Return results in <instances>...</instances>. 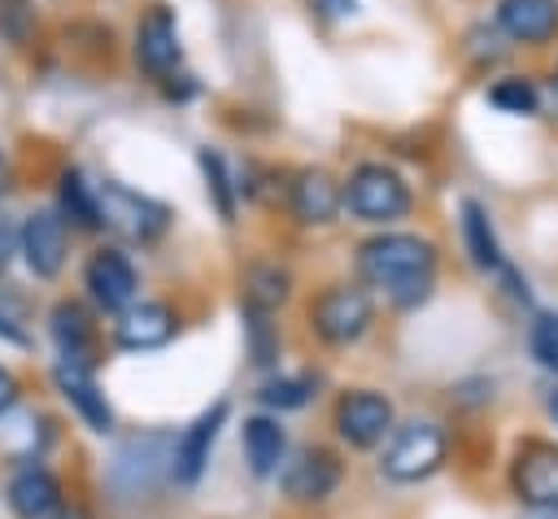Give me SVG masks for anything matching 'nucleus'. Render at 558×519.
<instances>
[{
	"instance_id": "f257e3e1",
	"label": "nucleus",
	"mask_w": 558,
	"mask_h": 519,
	"mask_svg": "<svg viewBox=\"0 0 558 519\" xmlns=\"http://www.w3.org/2000/svg\"><path fill=\"white\" fill-rule=\"evenodd\" d=\"M357 275L366 288H379L397 310H414L432 297L436 244L414 231H379V236L362 240Z\"/></svg>"
},
{
	"instance_id": "f03ea898",
	"label": "nucleus",
	"mask_w": 558,
	"mask_h": 519,
	"mask_svg": "<svg viewBox=\"0 0 558 519\" xmlns=\"http://www.w3.org/2000/svg\"><path fill=\"white\" fill-rule=\"evenodd\" d=\"M340 201H344V209H349L353 218H362V222H397V218H405L410 205H414L410 183H405L392 166H384V161H362V166L349 174V183L340 188Z\"/></svg>"
},
{
	"instance_id": "7ed1b4c3",
	"label": "nucleus",
	"mask_w": 558,
	"mask_h": 519,
	"mask_svg": "<svg viewBox=\"0 0 558 519\" xmlns=\"http://www.w3.org/2000/svg\"><path fill=\"white\" fill-rule=\"evenodd\" d=\"M445 449H449V440H445V427H440V423H432V419H410V423L392 427L379 467H384V475L397 480V484H418V480H427L432 471H440Z\"/></svg>"
},
{
	"instance_id": "20e7f679",
	"label": "nucleus",
	"mask_w": 558,
	"mask_h": 519,
	"mask_svg": "<svg viewBox=\"0 0 558 519\" xmlns=\"http://www.w3.org/2000/svg\"><path fill=\"white\" fill-rule=\"evenodd\" d=\"M96 201H100V227H113L135 244H153L170 227V209L161 201L131 192L122 183H96Z\"/></svg>"
},
{
	"instance_id": "39448f33",
	"label": "nucleus",
	"mask_w": 558,
	"mask_h": 519,
	"mask_svg": "<svg viewBox=\"0 0 558 519\" xmlns=\"http://www.w3.org/2000/svg\"><path fill=\"white\" fill-rule=\"evenodd\" d=\"M371 318H375L371 292L366 288H353V283H331L310 305V327L327 345H353V340H362L366 327H371Z\"/></svg>"
},
{
	"instance_id": "423d86ee",
	"label": "nucleus",
	"mask_w": 558,
	"mask_h": 519,
	"mask_svg": "<svg viewBox=\"0 0 558 519\" xmlns=\"http://www.w3.org/2000/svg\"><path fill=\"white\" fill-rule=\"evenodd\" d=\"M166 471H174V440L166 432H148V436H135L118 449L109 480H113L118 493H126V497L140 493L144 497V493H153V484Z\"/></svg>"
},
{
	"instance_id": "0eeeda50",
	"label": "nucleus",
	"mask_w": 558,
	"mask_h": 519,
	"mask_svg": "<svg viewBox=\"0 0 558 519\" xmlns=\"http://www.w3.org/2000/svg\"><path fill=\"white\" fill-rule=\"evenodd\" d=\"M65 249H70V231L61 209H31L17 227V253L26 262V270L35 279H57L65 266Z\"/></svg>"
},
{
	"instance_id": "6e6552de",
	"label": "nucleus",
	"mask_w": 558,
	"mask_h": 519,
	"mask_svg": "<svg viewBox=\"0 0 558 519\" xmlns=\"http://www.w3.org/2000/svg\"><path fill=\"white\" fill-rule=\"evenodd\" d=\"M83 288L100 310L122 314L140 297V275H135V266L122 249H96L83 266Z\"/></svg>"
},
{
	"instance_id": "1a4fd4ad",
	"label": "nucleus",
	"mask_w": 558,
	"mask_h": 519,
	"mask_svg": "<svg viewBox=\"0 0 558 519\" xmlns=\"http://www.w3.org/2000/svg\"><path fill=\"white\" fill-rule=\"evenodd\" d=\"M336 432L353 449H375L384 436H392V401L384 393H375V388L344 393L336 401Z\"/></svg>"
},
{
	"instance_id": "9d476101",
	"label": "nucleus",
	"mask_w": 558,
	"mask_h": 519,
	"mask_svg": "<svg viewBox=\"0 0 558 519\" xmlns=\"http://www.w3.org/2000/svg\"><path fill=\"white\" fill-rule=\"evenodd\" d=\"M222 423H227V401H214L209 410H201V414L183 427V436L174 440V480H179V484H196V480L205 475Z\"/></svg>"
},
{
	"instance_id": "9b49d317",
	"label": "nucleus",
	"mask_w": 558,
	"mask_h": 519,
	"mask_svg": "<svg viewBox=\"0 0 558 519\" xmlns=\"http://www.w3.org/2000/svg\"><path fill=\"white\" fill-rule=\"evenodd\" d=\"M183 48H179V26H174V13L170 9H148L144 22L135 26V61L144 74L153 79H166L174 65H179Z\"/></svg>"
},
{
	"instance_id": "f8f14e48",
	"label": "nucleus",
	"mask_w": 558,
	"mask_h": 519,
	"mask_svg": "<svg viewBox=\"0 0 558 519\" xmlns=\"http://www.w3.org/2000/svg\"><path fill=\"white\" fill-rule=\"evenodd\" d=\"M4 502H9V510L17 519H52L61 510V484H57V475L48 467L26 462V467H17L9 475Z\"/></svg>"
},
{
	"instance_id": "ddd939ff",
	"label": "nucleus",
	"mask_w": 558,
	"mask_h": 519,
	"mask_svg": "<svg viewBox=\"0 0 558 519\" xmlns=\"http://www.w3.org/2000/svg\"><path fill=\"white\" fill-rule=\"evenodd\" d=\"M514 488L527 506L558 510V449L545 440H527L514 458Z\"/></svg>"
},
{
	"instance_id": "4468645a",
	"label": "nucleus",
	"mask_w": 558,
	"mask_h": 519,
	"mask_svg": "<svg viewBox=\"0 0 558 519\" xmlns=\"http://www.w3.org/2000/svg\"><path fill=\"white\" fill-rule=\"evenodd\" d=\"M174 331H179L174 310L161 305V301H135V305H126V310L118 314V323H113V340H118L122 349H131V353L161 349Z\"/></svg>"
},
{
	"instance_id": "2eb2a0df",
	"label": "nucleus",
	"mask_w": 558,
	"mask_h": 519,
	"mask_svg": "<svg viewBox=\"0 0 558 519\" xmlns=\"http://www.w3.org/2000/svg\"><path fill=\"white\" fill-rule=\"evenodd\" d=\"M340 183L323 170V166H310V170H301L296 179H292V188H288V209H292V218L296 222H305V227H323V222H331L336 214H340Z\"/></svg>"
},
{
	"instance_id": "dca6fc26",
	"label": "nucleus",
	"mask_w": 558,
	"mask_h": 519,
	"mask_svg": "<svg viewBox=\"0 0 558 519\" xmlns=\"http://www.w3.org/2000/svg\"><path fill=\"white\" fill-rule=\"evenodd\" d=\"M52 384L61 388V397L78 410V419H83L92 432H109V427H113V410H109L100 384L92 379V366H78V362H65V358H61V362L52 366Z\"/></svg>"
},
{
	"instance_id": "f3484780",
	"label": "nucleus",
	"mask_w": 558,
	"mask_h": 519,
	"mask_svg": "<svg viewBox=\"0 0 558 519\" xmlns=\"http://www.w3.org/2000/svg\"><path fill=\"white\" fill-rule=\"evenodd\" d=\"M493 17L514 44H549L558 35V0H497Z\"/></svg>"
},
{
	"instance_id": "a211bd4d",
	"label": "nucleus",
	"mask_w": 558,
	"mask_h": 519,
	"mask_svg": "<svg viewBox=\"0 0 558 519\" xmlns=\"http://www.w3.org/2000/svg\"><path fill=\"white\" fill-rule=\"evenodd\" d=\"M336 484H340V462L327 449H301L283 467V493L292 502H323L336 493Z\"/></svg>"
},
{
	"instance_id": "6ab92c4d",
	"label": "nucleus",
	"mask_w": 558,
	"mask_h": 519,
	"mask_svg": "<svg viewBox=\"0 0 558 519\" xmlns=\"http://www.w3.org/2000/svg\"><path fill=\"white\" fill-rule=\"evenodd\" d=\"M52 340L61 349L65 362H78V366H92V349H96V331H92V318L78 301H61L52 310Z\"/></svg>"
},
{
	"instance_id": "aec40b11",
	"label": "nucleus",
	"mask_w": 558,
	"mask_h": 519,
	"mask_svg": "<svg viewBox=\"0 0 558 519\" xmlns=\"http://www.w3.org/2000/svg\"><path fill=\"white\" fill-rule=\"evenodd\" d=\"M283 449H288V436H283L279 419H270V414L244 419V458H248L253 475H262V480L275 475L283 462Z\"/></svg>"
},
{
	"instance_id": "412c9836",
	"label": "nucleus",
	"mask_w": 558,
	"mask_h": 519,
	"mask_svg": "<svg viewBox=\"0 0 558 519\" xmlns=\"http://www.w3.org/2000/svg\"><path fill=\"white\" fill-rule=\"evenodd\" d=\"M462 240H466V253L480 270H506V257H501V244H497V231L488 222V209L480 201H462Z\"/></svg>"
},
{
	"instance_id": "4be33fe9",
	"label": "nucleus",
	"mask_w": 558,
	"mask_h": 519,
	"mask_svg": "<svg viewBox=\"0 0 558 519\" xmlns=\"http://www.w3.org/2000/svg\"><path fill=\"white\" fill-rule=\"evenodd\" d=\"M244 301H248V314H270L275 305L288 301V288H292V275L279 266V262H253L244 270Z\"/></svg>"
},
{
	"instance_id": "5701e85b",
	"label": "nucleus",
	"mask_w": 558,
	"mask_h": 519,
	"mask_svg": "<svg viewBox=\"0 0 558 519\" xmlns=\"http://www.w3.org/2000/svg\"><path fill=\"white\" fill-rule=\"evenodd\" d=\"M57 201H61V218L74 227H100V201H96V183L83 179V170H61L57 183Z\"/></svg>"
},
{
	"instance_id": "b1692460",
	"label": "nucleus",
	"mask_w": 558,
	"mask_h": 519,
	"mask_svg": "<svg viewBox=\"0 0 558 519\" xmlns=\"http://www.w3.org/2000/svg\"><path fill=\"white\" fill-rule=\"evenodd\" d=\"M310 397H314V379L310 375H279V379H266L257 388V401L270 406V410H301Z\"/></svg>"
},
{
	"instance_id": "393cba45",
	"label": "nucleus",
	"mask_w": 558,
	"mask_h": 519,
	"mask_svg": "<svg viewBox=\"0 0 558 519\" xmlns=\"http://www.w3.org/2000/svg\"><path fill=\"white\" fill-rule=\"evenodd\" d=\"M488 100H493L501 113H536V105H541L532 79H519V74L497 79V83L488 87Z\"/></svg>"
},
{
	"instance_id": "a878e982",
	"label": "nucleus",
	"mask_w": 558,
	"mask_h": 519,
	"mask_svg": "<svg viewBox=\"0 0 558 519\" xmlns=\"http://www.w3.org/2000/svg\"><path fill=\"white\" fill-rule=\"evenodd\" d=\"M527 349L532 358L558 375V314L554 310H541L532 323H527Z\"/></svg>"
},
{
	"instance_id": "bb28decb",
	"label": "nucleus",
	"mask_w": 558,
	"mask_h": 519,
	"mask_svg": "<svg viewBox=\"0 0 558 519\" xmlns=\"http://www.w3.org/2000/svg\"><path fill=\"white\" fill-rule=\"evenodd\" d=\"M201 170H205V188L214 192V201H218V214L231 222V214H235V196H231V183H227V166H222V157L214 153V148H201Z\"/></svg>"
},
{
	"instance_id": "cd10ccee",
	"label": "nucleus",
	"mask_w": 558,
	"mask_h": 519,
	"mask_svg": "<svg viewBox=\"0 0 558 519\" xmlns=\"http://www.w3.org/2000/svg\"><path fill=\"white\" fill-rule=\"evenodd\" d=\"M13 253H17V227L0 214V275L9 270V262H13Z\"/></svg>"
},
{
	"instance_id": "c85d7f7f",
	"label": "nucleus",
	"mask_w": 558,
	"mask_h": 519,
	"mask_svg": "<svg viewBox=\"0 0 558 519\" xmlns=\"http://www.w3.org/2000/svg\"><path fill=\"white\" fill-rule=\"evenodd\" d=\"M17 406V379L9 366H0V414H9Z\"/></svg>"
},
{
	"instance_id": "c756f323",
	"label": "nucleus",
	"mask_w": 558,
	"mask_h": 519,
	"mask_svg": "<svg viewBox=\"0 0 558 519\" xmlns=\"http://www.w3.org/2000/svg\"><path fill=\"white\" fill-rule=\"evenodd\" d=\"M0 340H9V345H26V336H22V327H13L4 314H0Z\"/></svg>"
},
{
	"instance_id": "7c9ffc66",
	"label": "nucleus",
	"mask_w": 558,
	"mask_h": 519,
	"mask_svg": "<svg viewBox=\"0 0 558 519\" xmlns=\"http://www.w3.org/2000/svg\"><path fill=\"white\" fill-rule=\"evenodd\" d=\"M52 519H92V515H87L83 506H61V510H57Z\"/></svg>"
},
{
	"instance_id": "2f4dec72",
	"label": "nucleus",
	"mask_w": 558,
	"mask_h": 519,
	"mask_svg": "<svg viewBox=\"0 0 558 519\" xmlns=\"http://www.w3.org/2000/svg\"><path fill=\"white\" fill-rule=\"evenodd\" d=\"M523 519H558V510H545V506H527Z\"/></svg>"
},
{
	"instance_id": "473e14b6",
	"label": "nucleus",
	"mask_w": 558,
	"mask_h": 519,
	"mask_svg": "<svg viewBox=\"0 0 558 519\" xmlns=\"http://www.w3.org/2000/svg\"><path fill=\"white\" fill-rule=\"evenodd\" d=\"M545 410H549V419H554V423H558V388H554V393H549V397H545Z\"/></svg>"
}]
</instances>
